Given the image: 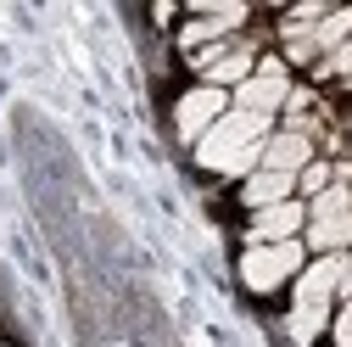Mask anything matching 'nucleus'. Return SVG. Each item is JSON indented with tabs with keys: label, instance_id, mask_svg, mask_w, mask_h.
<instances>
[{
	"label": "nucleus",
	"instance_id": "nucleus-10",
	"mask_svg": "<svg viewBox=\"0 0 352 347\" xmlns=\"http://www.w3.org/2000/svg\"><path fill=\"white\" fill-rule=\"evenodd\" d=\"M241 23V6H224V12H212V17H201V23H190L185 28V51H201V45H212L218 34H230Z\"/></svg>",
	"mask_w": 352,
	"mask_h": 347
},
{
	"label": "nucleus",
	"instance_id": "nucleus-17",
	"mask_svg": "<svg viewBox=\"0 0 352 347\" xmlns=\"http://www.w3.org/2000/svg\"><path fill=\"white\" fill-rule=\"evenodd\" d=\"M341 291H352V264H346V269H341Z\"/></svg>",
	"mask_w": 352,
	"mask_h": 347
},
{
	"label": "nucleus",
	"instance_id": "nucleus-15",
	"mask_svg": "<svg viewBox=\"0 0 352 347\" xmlns=\"http://www.w3.org/2000/svg\"><path fill=\"white\" fill-rule=\"evenodd\" d=\"M324 73H352V39H346V45H336V51H330Z\"/></svg>",
	"mask_w": 352,
	"mask_h": 347
},
{
	"label": "nucleus",
	"instance_id": "nucleus-9",
	"mask_svg": "<svg viewBox=\"0 0 352 347\" xmlns=\"http://www.w3.org/2000/svg\"><path fill=\"white\" fill-rule=\"evenodd\" d=\"M246 207H274V202H291V174H269V168H263V174H252V180H246Z\"/></svg>",
	"mask_w": 352,
	"mask_h": 347
},
{
	"label": "nucleus",
	"instance_id": "nucleus-7",
	"mask_svg": "<svg viewBox=\"0 0 352 347\" xmlns=\"http://www.w3.org/2000/svg\"><path fill=\"white\" fill-rule=\"evenodd\" d=\"M280 101H285V73H280V62H263V73H252V78L241 84V112L269 118Z\"/></svg>",
	"mask_w": 352,
	"mask_h": 347
},
{
	"label": "nucleus",
	"instance_id": "nucleus-12",
	"mask_svg": "<svg viewBox=\"0 0 352 347\" xmlns=\"http://www.w3.org/2000/svg\"><path fill=\"white\" fill-rule=\"evenodd\" d=\"M352 39V12H330V17H319V28H314V51L319 45H346Z\"/></svg>",
	"mask_w": 352,
	"mask_h": 347
},
{
	"label": "nucleus",
	"instance_id": "nucleus-14",
	"mask_svg": "<svg viewBox=\"0 0 352 347\" xmlns=\"http://www.w3.org/2000/svg\"><path fill=\"white\" fill-rule=\"evenodd\" d=\"M302 191H319V196H324V191H330V168H324V162H307V168H302Z\"/></svg>",
	"mask_w": 352,
	"mask_h": 347
},
{
	"label": "nucleus",
	"instance_id": "nucleus-16",
	"mask_svg": "<svg viewBox=\"0 0 352 347\" xmlns=\"http://www.w3.org/2000/svg\"><path fill=\"white\" fill-rule=\"evenodd\" d=\"M336 341L352 347V308H341V319H336Z\"/></svg>",
	"mask_w": 352,
	"mask_h": 347
},
{
	"label": "nucleus",
	"instance_id": "nucleus-13",
	"mask_svg": "<svg viewBox=\"0 0 352 347\" xmlns=\"http://www.w3.org/2000/svg\"><path fill=\"white\" fill-rule=\"evenodd\" d=\"M324 314H330V308H291V341L307 347V341L324 330Z\"/></svg>",
	"mask_w": 352,
	"mask_h": 347
},
{
	"label": "nucleus",
	"instance_id": "nucleus-4",
	"mask_svg": "<svg viewBox=\"0 0 352 347\" xmlns=\"http://www.w3.org/2000/svg\"><path fill=\"white\" fill-rule=\"evenodd\" d=\"M341 269H346L341 252L319 257L314 269H302V280H296V308H330V291H341Z\"/></svg>",
	"mask_w": 352,
	"mask_h": 347
},
{
	"label": "nucleus",
	"instance_id": "nucleus-5",
	"mask_svg": "<svg viewBox=\"0 0 352 347\" xmlns=\"http://www.w3.org/2000/svg\"><path fill=\"white\" fill-rule=\"evenodd\" d=\"M314 162V146H307V129H285V135H269L263 140V168L269 174H296Z\"/></svg>",
	"mask_w": 352,
	"mask_h": 347
},
{
	"label": "nucleus",
	"instance_id": "nucleus-3",
	"mask_svg": "<svg viewBox=\"0 0 352 347\" xmlns=\"http://www.w3.org/2000/svg\"><path fill=\"white\" fill-rule=\"evenodd\" d=\"M302 269V246L296 241H274V246H252L246 257H241V280L252 286V291H274L280 280H291Z\"/></svg>",
	"mask_w": 352,
	"mask_h": 347
},
{
	"label": "nucleus",
	"instance_id": "nucleus-8",
	"mask_svg": "<svg viewBox=\"0 0 352 347\" xmlns=\"http://www.w3.org/2000/svg\"><path fill=\"white\" fill-rule=\"evenodd\" d=\"M296 224H307V213L296 202H274V207H263L257 213V224H252V241L257 246H274V241H291Z\"/></svg>",
	"mask_w": 352,
	"mask_h": 347
},
{
	"label": "nucleus",
	"instance_id": "nucleus-2",
	"mask_svg": "<svg viewBox=\"0 0 352 347\" xmlns=\"http://www.w3.org/2000/svg\"><path fill=\"white\" fill-rule=\"evenodd\" d=\"M307 241H314L324 257L352 241V191L330 185V191L314 202V213H307Z\"/></svg>",
	"mask_w": 352,
	"mask_h": 347
},
{
	"label": "nucleus",
	"instance_id": "nucleus-11",
	"mask_svg": "<svg viewBox=\"0 0 352 347\" xmlns=\"http://www.w3.org/2000/svg\"><path fill=\"white\" fill-rule=\"evenodd\" d=\"M207 73H212V90H218V84H246L252 78V51H224Z\"/></svg>",
	"mask_w": 352,
	"mask_h": 347
},
{
	"label": "nucleus",
	"instance_id": "nucleus-1",
	"mask_svg": "<svg viewBox=\"0 0 352 347\" xmlns=\"http://www.w3.org/2000/svg\"><path fill=\"white\" fill-rule=\"evenodd\" d=\"M263 140H269V118H257V112H224L196 140V162L201 168H218V174H246L263 157Z\"/></svg>",
	"mask_w": 352,
	"mask_h": 347
},
{
	"label": "nucleus",
	"instance_id": "nucleus-6",
	"mask_svg": "<svg viewBox=\"0 0 352 347\" xmlns=\"http://www.w3.org/2000/svg\"><path fill=\"white\" fill-rule=\"evenodd\" d=\"M224 118V90H212V84H201V90H190L185 101H179V135L196 146L207 129Z\"/></svg>",
	"mask_w": 352,
	"mask_h": 347
}]
</instances>
